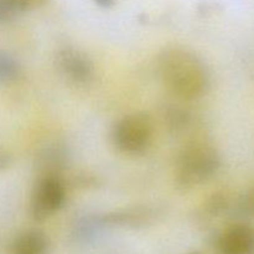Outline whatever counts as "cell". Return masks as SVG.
I'll return each mask as SVG.
<instances>
[{
    "instance_id": "cell-10",
    "label": "cell",
    "mask_w": 254,
    "mask_h": 254,
    "mask_svg": "<svg viewBox=\"0 0 254 254\" xmlns=\"http://www.w3.org/2000/svg\"><path fill=\"white\" fill-rule=\"evenodd\" d=\"M161 118L171 134H183L192 124V113L190 109L175 103H168L161 109Z\"/></svg>"
},
{
    "instance_id": "cell-6",
    "label": "cell",
    "mask_w": 254,
    "mask_h": 254,
    "mask_svg": "<svg viewBox=\"0 0 254 254\" xmlns=\"http://www.w3.org/2000/svg\"><path fill=\"white\" fill-rule=\"evenodd\" d=\"M164 212L159 206L138 205L119 208L103 215H97V221L101 228H145L154 225L163 217Z\"/></svg>"
},
{
    "instance_id": "cell-5",
    "label": "cell",
    "mask_w": 254,
    "mask_h": 254,
    "mask_svg": "<svg viewBox=\"0 0 254 254\" xmlns=\"http://www.w3.org/2000/svg\"><path fill=\"white\" fill-rule=\"evenodd\" d=\"M55 64L64 78L77 86H88L96 77L91 57L73 46L60 47L55 56Z\"/></svg>"
},
{
    "instance_id": "cell-15",
    "label": "cell",
    "mask_w": 254,
    "mask_h": 254,
    "mask_svg": "<svg viewBox=\"0 0 254 254\" xmlns=\"http://www.w3.org/2000/svg\"><path fill=\"white\" fill-rule=\"evenodd\" d=\"M11 163L12 156L10 154V151H7L4 148H0V171H4L6 169H9Z\"/></svg>"
},
{
    "instance_id": "cell-2",
    "label": "cell",
    "mask_w": 254,
    "mask_h": 254,
    "mask_svg": "<svg viewBox=\"0 0 254 254\" xmlns=\"http://www.w3.org/2000/svg\"><path fill=\"white\" fill-rule=\"evenodd\" d=\"M221 168L217 149L205 141H192L179 153L175 165V185L189 191L210 181Z\"/></svg>"
},
{
    "instance_id": "cell-3",
    "label": "cell",
    "mask_w": 254,
    "mask_h": 254,
    "mask_svg": "<svg viewBox=\"0 0 254 254\" xmlns=\"http://www.w3.org/2000/svg\"><path fill=\"white\" fill-rule=\"evenodd\" d=\"M112 141L129 155L144 154L153 143L154 122L145 112H133L119 118L112 128Z\"/></svg>"
},
{
    "instance_id": "cell-4",
    "label": "cell",
    "mask_w": 254,
    "mask_h": 254,
    "mask_svg": "<svg viewBox=\"0 0 254 254\" xmlns=\"http://www.w3.org/2000/svg\"><path fill=\"white\" fill-rule=\"evenodd\" d=\"M66 202V186L60 176H40L30 198V215L36 222L54 216Z\"/></svg>"
},
{
    "instance_id": "cell-7",
    "label": "cell",
    "mask_w": 254,
    "mask_h": 254,
    "mask_svg": "<svg viewBox=\"0 0 254 254\" xmlns=\"http://www.w3.org/2000/svg\"><path fill=\"white\" fill-rule=\"evenodd\" d=\"M221 254H254V226L236 223L215 237Z\"/></svg>"
},
{
    "instance_id": "cell-16",
    "label": "cell",
    "mask_w": 254,
    "mask_h": 254,
    "mask_svg": "<svg viewBox=\"0 0 254 254\" xmlns=\"http://www.w3.org/2000/svg\"><path fill=\"white\" fill-rule=\"evenodd\" d=\"M93 1L97 6L102 7V9H109L116 4L117 0H93Z\"/></svg>"
},
{
    "instance_id": "cell-17",
    "label": "cell",
    "mask_w": 254,
    "mask_h": 254,
    "mask_svg": "<svg viewBox=\"0 0 254 254\" xmlns=\"http://www.w3.org/2000/svg\"><path fill=\"white\" fill-rule=\"evenodd\" d=\"M189 254H200V253H189Z\"/></svg>"
},
{
    "instance_id": "cell-1",
    "label": "cell",
    "mask_w": 254,
    "mask_h": 254,
    "mask_svg": "<svg viewBox=\"0 0 254 254\" xmlns=\"http://www.w3.org/2000/svg\"><path fill=\"white\" fill-rule=\"evenodd\" d=\"M156 68L169 91L186 101L205 96L212 76L205 60L188 47L171 46L158 55Z\"/></svg>"
},
{
    "instance_id": "cell-8",
    "label": "cell",
    "mask_w": 254,
    "mask_h": 254,
    "mask_svg": "<svg viewBox=\"0 0 254 254\" xmlns=\"http://www.w3.org/2000/svg\"><path fill=\"white\" fill-rule=\"evenodd\" d=\"M69 151L61 144H50L45 146L36 156V169L40 176H60V173L68 168Z\"/></svg>"
},
{
    "instance_id": "cell-9",
    "label": "cell",
    "mask_w": 254,
    "mask_h": 254,
    "mask_svg": "<svg viewBox=\"0 0 254 254\" xmlns=\"http://www.w3.org/2000/svg\"><path fill=\"white\" fill-rule=\"evenodd\" d=\"M51 243L44 231L27 230L15 237L11 243V254H49Z\"/></svg>"
},
{
    "instance_id": "cell-13",
    "label": "cell",
    "mask_w": 254,
    "mask_h": 254,
    "mask_svg": "<svg viewBox=\"0 0 254 254\" xmlns=\"http://www.w3.org/2000/svg\"><path fill=\"white\" fill-rule=\"evenodd\" d=\"M228 213L235 218H254V188L243 192L235 202H231Z\"/></svg>"
},
{
    "instance_id": "cell-12",
    "label": "cell",
    "mask_w": 254,
    "mask_h": 254,
    "mask_svg": "<svg viewBox=\"0 0 254 254\" xmlns=\"http://www.w3.org/2000/svg\"><path fill=\"white\" fill-rule=\"evenodd\" d=\"M21 76V64L11 52L0 49V84L14 83Z\"/></svg>"
},
{
    "instance_id": "cell-14",
    "label": "cell",
    "mask_w": 254,
    "mask_h": 254,
    "mask_svg": "<svg viewBox=\"0 0 254 254\" xmlns=\"http://www.w3.org/2000/svg\"><path fill=\"white\" fill-rule=\"evenodd\" d=\"M231 201L225 193H213L205 203V213L210 217H217L230 212Z\"/></svg>"
},
{
    "instance_id": "cell-11",
    "label": "cell",
    "mask_w": 254,
    "mask_h": 254,
    "mask_svg": "<svg viewBox=\"0 0 254 254\" xmlns=\"http://www.w3.org/2000/svg\"><path fill=\"white\" fill-rule=\"evenodd\" d=\"M47 0H0V25L14 21L20 15L44 6Z\"/></svg>"
}]
</instances>
